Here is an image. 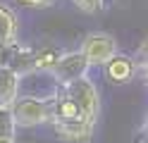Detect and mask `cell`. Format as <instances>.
<instances>
[{
    "label": "cell",
    "mask_w": 148,
    "mask_h": 143,
    "mask_svg": "<svg viewBox=\"0 0 148 143\" xmlns=\"http://www.w3.org/2000/svg\"><path fill=\"white\" fill-rule=\"evenodd\" d=\"M19 5H24V7H36V10H43V7H50V5H55V0H17Z\"/></svg>",
    "instance_id": "obj_13"
},
{
    "label": "cell",
    "mask_w": 148,
    "mask_h": 143,
    "mask_svg": "<svg viewBox=\"0 0 148 143\" xmlns=\"http://www.w3.org/2000/svg\"><path fill=\"white\" fill-rule=\"evenodd\" d=\"M74 5H77L81 12H88V14H93V12H100V10L105 7V0H72Z\"/></svg>",
    "instance_id": "obj_12"
},
{
    "label": "cell",
    "mask_w": 148,
    "mask_h": 143,
    "mask_svg": "<svg viewBox=\"0 0 148 143\" xmlns=\"http://www.w3.org/2000/svg\"><path fill=\"white\" fill-rule=\"evenodd\" d=\"M136 143H148V117L143 119L141 129H138V136H136Z\"/></svg>",
    "instance_id": "obj_14"
},
{
    "label": "cell",
    "mask_w": 148,
    "mask_h": 143,
    "mask_svg": "<svg viewBox=\"0 0 148 143\" xmlns=\"http://www.w3.org/2000/svg\"><path fill=\"white\" fill-rule=\"evenodd\" d=\"M62 86L64 91H67L74 103L79 105L81 110H84L86 117L91 119H98V112H100V95H98V88H96V83L88 79V76H81V79H74L69 83H58Z\"/></svg>",
    "instance_id": "obj_2"
},
{
    "label": "cell",
    "mask_w": 148,
    "mask_h": 143,
    "mask_svg": "<svg viewBox=\"0 0 148 143\" xmlns=\"http://www.w3.org/2000/svg\"><path fill=\"white\" fill-rule=\"evenodd\" d=\"M17 41V14L0 3V45Z\"/></svg>",
    "instance_id": "obj_8"
},
{
    "label": "cell",
    "mask_w": 148,
    "mask_h": 143,
    "mask_svg": "<svg viewBox=\"0 0 148 143\" xmlns=\"http://www.w3.org/2000/svg\"><path fill=\"white\" fill-rule=\"evenodd\" d=\"M0 143H14V136H0Z\"/></svg>",
    "instance_id": "obj_15"
},
{
    "label": "cell",
    "mask_w": 148,
    "mask_h": 143,
    "mask_svg": "<svg viewBox=\"0 0 148 143\" xmlns=\"http://www.w3.org/2000/svg\"><path fill=\"white\" fill-rule=\"evenodd\" d=\"M34 57H36L34 48H26L17 41L7 43V45H0V64L14 69L19 76L34 72Z\"/></svg>",
    "instance_id": "obj_4"
},
{
    "label": "cell",
    "mask_w": 148,
    "mask_h": 143,
    "mask_svg": "<svg viewBox=\"0 0 148 143\" xmlns=\"http://www.w3.org/2000/svg\"><path fill=\"white\" fill-rule=\"evenodd\" d=\"M136 64H138V72L143 74V79L148 81V38H143L141 45H138V53H136Z\"/></svg>",
    "instance_id": "obj_11"
},
{
    "label": "cell",
    "mask_w": 148,
    "mask_h": 143,
    "mask_svg": "<svg viewBox=\"0 0 148 143\" xmlns=\"http://www.w3.org/2000/svg\"><path fill=\"white\" fill-rule=\"evenodd\" d=\"M88 67H91V64H88L86 55L81 53V50L62 53V55H60V60L55 62L50 76H53L58 83H69V81H74V79H81V76H86Z\"/></svg>",
    "instance_id": "obj_3"
},
{
    "label": "cell",
    "mask_w": 148,
    "mask_h": 143,
    "mask_svg": "<svg viewBox=\"0 0 148 143\" xmlns=\"http://www.w3.org/2000/svg\"><path fill=\"white\" fill-rule=\"evenodd\" d=\"M79 50L86 55L88 64H105L117 53V43L110 34H88Z\"/></svg>",
    "instance_id": "obj_5"
},
{
    "label": "cell",
    "mask_w": 148,
    "mask_h": 143,
    "mask_svg": "<svg viewBox=\"0 0 148 143\" xmlns=\"http://www.w3.org/2000/svg\"><path fill=\"white\" fill-rule=\"evenodd\" d=\"M14 131H17V122H14L12 107L0 105V136H14Z\"/></svg>",
    "instance_id": "obj_10"
},
{
    "label": "cell",
    "mask_w": 148,
    "mask_h": 143,
    "mask_svg": "<svg viewBox=\"0 0 148 143\" xmlns=\"http://www.w3.org/2000/svg\"><path fill=\"white\" fill-rule=\"evenodd\" d=\"M138 72V64H136V57H129V55H119L115 53L110 60L105 62V74L112 83H127L132 81Z\"/></svg>",
    "instance_id": "obj_6"
},
{
    "label": "cell",
    "mask_w": 148,
    "mask_h": 143,
    "mask_svg": "<svg viewBox=\"0 0 148 143\" xmlns=\"http://www.w3.org/2000/svg\"><path fill=\"white\" fill-rule=\"evenodd\" d=\"M19 79L22 76L17 74L10 67L0 64V105H10L19 98Z\"/></svg>",
    "instance_id": "obj_7"
},
{
    "label": "cell",
    "mask_w": 148,
    "mask_h": 143,
    "mask_svg": "<svg viewBox=\"0 0 148 143\" xmlns=\"http://www.w3.org/2000/svg\"><path fill=\"white\" fill-rule=\"evenodd\" d=\"M60 50L55 48H43V50H36V57H34V72H53L55 62L60 60Z\"/></svg>",
    "instance_id": "obj_9"
},
{
    "label": "cell",
    "mask_w": 148,
    "mask_h": 143,
    "mask_svg": "<svg viewBox=\"0 0 148 143\" xmlns=\"http://www.w3.org/2000/svg\"><path fill=\"white\" fill-rule=\"evenodd\" d=\"M12 114L17 127L31 129V127H41V124H50L53 117V105L50 98H38V95H19L12 105Z\"/></svg>",
    "instance_id": "obj_1"
}]
</instances>
